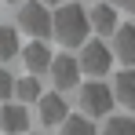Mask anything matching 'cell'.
I'll list each match as a JSON object with an SVG mask.
<instances>
[{"mask_svg":"<svg viewBox=\"0 0 135 135\" xmlns=\"http://www.w3.org/2000/svg\"><path fill=\"white\" fill-rule=\"evenodd\" d=\"M88 7L80 4H62L55 15H51V37L62 40V47H77L88 40Z\"/></svg>","mask_w":135,"mask_h":135,"instance_id":"obj_1","label":"cell"},{"mask_svg":"<svg viewBox=\"0 0 135 135\" xmlns=\"http://www.w3.org/2000/svg\"><path fill=\"white\" fill-rule=\"evenodd\" d=\"M80 88V110H84V117H110V110L117 106L113 102V91L110 84H102V80H88V84H77Z\"/></svg>","mask_w":135,"mask_h":135,"instance_id":"obj_2","label":"cell"},{"mask_svg":"<svg viewBox=\"0 0 135 135\" xmlns=\"http://www.w3.org/2000/svg\"><path fill=\"white\" fill-rule=\"evenodd\" d=\"M77 66H80V73H91V80H99L113 69V51L102 40H84V51H80Z\"/></svg>","mask_w":135,"mask_h":135,"instance_id":"obj_3","label":"cell"},{"mask_svg":"<svg viewBox=\"0 0 135 135\" xmlns=\"http://www.w3.org/2000/svg\"><path fill=\"white\" fill-rule=\"evenodd\" d=\"M18 26L33 40H44V37H51V11H47L40 0H29V4H22V11H18Z\"/></svg>","mask_w":135,"mask_h":135,"instance_id":"obj_4","label":"cell"},{"mask_svg":"<svg viewBox=\"0 0 135 135\" xmlns=\"http://www.w3.org/2000/svg\"><path fill=\"white\" fill-rule=\"evenodd\" d=\"M47 69H51V80H55V88L59 91H69L80 84V66H77V59L73 55H51V62H47Z\"/></svg>","mask_w":135,"mask_h":135,"instance_id":"obj_5","label":"cell"},{"mask_svg":"<svg viewBox=\"0 0 135 135\" xmlns=\"http://www.w3.org/2000/svg\"><path fill=\"white\" fill-rule=\"evenodd\" d=\"M37 117H40V124H47V128L62 124V120L69 117V106H66V99H62V91L40 95V99H37Z\"/></svg>","mask_w":135,"mask_h":135,"instance_id":"obj_6","label":"cell"},{"mask_svg":"<svg viewBox=\"0 0 135 135\" xmlns=\"http://www.w3.org/2000/svg\"><path fill=\"white\" fill-rule=\"evenodd\" d=\"M0 128H4V135H26L29 110L22 102H0Z\"/></svg>","mask_w":135,"mask_h":135,"instance_id":"obj_7","label":"cell"},{"mask_svg":"<svg viewBox=\"0 0 135 135\" xmlns=\"http://www.w3.org/2000/svg\"><path fill=\"white\" fill-rule=\"evenodd\" d=\"M110 51L124 66H135V26H117L113 29V47Z\"/></svg>","mask_w":135,"mask_h":135,"instance_id":"obj_8","label":"cell"},{"mask_svg":"<svg viewBox=\"0 0 135 135\" xmlns=\"http://www.w3.org/2000/svg\"><path fill=\"white\" fill-rule=\"evenodd\" d=\"M113 102H120L124 110H135V69H120L113 77Z\"/></svg>","mask_w":135,"mask_h":135,"instance_id":"obj_9","label":"cell"},{"mask_svg":"<svg viewBox=\"0 0 135 135\" xmlns=\"http://www.w3.org/2000/svg\"><path fill=\"white\" fill-rule=\"evenodd\" d=\"M18 55H22V62L29 73H40V69H47V62H51V51H47L44 40H29L26 47H18Z\"/></svg>","mask_w":135,"mask_h":135,"instance_id":"obj_10","label":"cell"},{"mask_svg":"<svg viewBox=\"0 0 135 135\" xmlns=\"http://www.w3.org/2000/svg\"><path fill=\"white\" fill-rule=\"evenodd\" d=\"M88 26L95 33H113L117 29V7L113 4H95L88 11Z\"/></svg>","mask_w":135,"mask_h":135,"instance_id":"obj_11","label":"cell"},{"mask_svg":"<svg viewBox=\"0 0 135 135\" xmlns=\"http://www.w3.org/2000/svg\"><path fill=\"white\" fill-rule=\"evenodd\" d=\"M11 95L18 99V102H37L44 91H40V80H37V73H29V77H22V80H15V88H11Z\"/></svg>","mask_w":135,"mask_h":135,"instance_id":"obj_12","label":"cell"},{"mask_svg":"<svg viewBox=\"0 0 135 135\" xmlns=\"http://www.w3.org/2000/svg\"><path fill=\"white\" fill-rule=\"evenodd\" d=\"M18 29L15 26H0V62H11L18 55Z\"/></svg>","mask_w":135,"mask_h":135,"instance_id":"obj_13","label":"cell"},{"mask_svg":"<svg viewBox=\"0 0 135 135\" xmlns=\"http://www.w3.org/2000/svg\"><path fill=\"white\" fill-rule=\"evenodd\" d=\"M59 135H95V124H91V117H66L62 120V128H59Z\"/></svg>","mask_w":135,"mask_h":135,"instance_id":"obj_14","label":"cell"},{"mask_svg":"<svg viewBox=\"0 0 135 135\" xmlns=\"http://www.w3.org/2000/svg\"><path fill=\"white\" fill-rule=\"evenodd\" d=\"M99 135H135V120L132 117H110Z\"/></svg>","mask_w":135,"mask_h":135,"instance_id":"obj_15","label":"cell"},{"mask_svg":"<svg viewBox=\"0 0 135 135\" xmlns=\"http://www.w3.org/2000/svg\"><path fill=\"white\" fill-rule=\"evenodd\" d=\"M11 88H15V77L0 66V102H7V99H11Z\"/></svg>","mask_w":135,"mask_h":135,"instance_id":"obj_16","label":"cell"},{"mask_svg":"<svg viewBox=\"0 0 135 135\" xmlns=\"http://www.w3.org/2000/svg\"><path fill=\"white\" fill-rule=\"evenodd\" d=\"M113 7H124V11H135V0H113Z\"/></svg>","mask_w":135,"mask_h":135,"instance_id":"obj_17","label":"cell"},{"mask_svg":"<svg viewBox=\"0 0 135 135\" xmlns=\"http://www.w3.org/2000/svg\"><path fill=\"white\" fill-rule=\"evenodd\" d=\"M40 4H62V0H40Z\"/></svg>","mask_w":135,"mask_h":135,"instance_id":"obj_18","label":"cell"},{"mask_svg":"<svg viewBox=\"0 0 135 135\" xmlns=\"http://www.w3.org/2000/svg\"><path fill=\"white\" fill-rule=\"evenodd\" d=\"M7 4H18V0H7Z\"/></svg>","mask_w":135,"mask_h":135,"instance_id":"obj_19","label":"cell"}]
</instances>
